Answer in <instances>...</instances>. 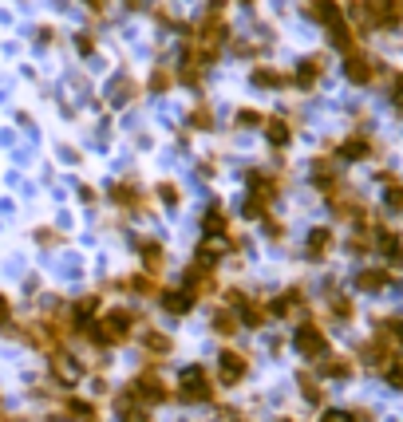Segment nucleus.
Wrapping results in <instances>:
<instances>
[{"instance_id": "nucleus-17", "label": "nucleus", "mask_w": 403, "mask_h": 422, "mask_svg": "<svg viewBox=\"0 0 403 422\" xmlns=\"http://www.w3.org/2000/svg\"><path fill=\"white\" fill-rule=\"evenodd\" d=\"M328 249H332V229H312V233H309V257H312V261H320Z\"/></svg>"}, {"instance_id": "nucleus-28", "label": "nucleus", "mask_w": 403, "mask_h": 422, "mask_svg": "<svg viewBox=\"0 0 403 422\" xmlns=\"http://www.w3.org/2000/svg\"><path fill=\"white\" fill-rule=\"evenodd\" d=\"M115 202H119V205H135L138 202V194H135V186H115Z\"/></svg>"}, {"instance_id": "nucleus-20", "label": "nucleus", "mask_w": 403, "mask_h": 422, "mask_svg": "<svg viewBox=\"0 0 403 422\" xmlns=\"http://www.w3.org/2000/svg\"><path fill=\"white\" fill-rule=\"evenodd\" d=\"M387 280L392 277H387L384 269H364L360 277H356V284H360L364 292H379V288H387Z\"/></svg>"}, {"instance_id": "nucleus-6", "label": "nucleus", "mask_w": 403, "mask_h": 422, "mask_svg": "<svg viewBox=\"0 0 403 422\" xmlns=\"http://www.w3.org/2000/svg\"><path fill=\"white\" fill-rule=\"evenodd\" d=\"M230 304H233V316H238V324L241 328H265V320H269V308L261 304V300H249L245 292H238V288H233L230 292Z\"/></svg>"}, {"instance_id": "nucleus-36", "label": "nucleus", "mask_w": 403, "mask_h": 422, "mask_svg": "<svg viewBox=\"0 0 403 422\" xmlns=\"http://www.w3.org/2000/svg\"><path fill=\"white\" fill-rule=\"evenodd\" d=\"M395 99H399V103H403V76H399V79H395Z\"/></svg>"}, {"instance_id": "nucleus-2", "label": "nucleus", "mask_w": 403, "mask_h": 422, "mask_svg": "<svg viewBox=\"0 0 403 422\" xmlns=\"http://www.w3.org/2000/svg\"><path fill=\"white\" fill-rule=\"evenodd\" d=\"M127 395L135 398V403H143L146 411H151V406H163L166 398H170V387L158 379V371H138L135 379L127 383Z\"/></svg>"}, {"instance_id": "nucleus-1", "label": "nucleus", "mask_w": 403, "mask_h": 422, "mask_svg": "<svg viewBox=\"0 0 403 422\" xmlns=\"http://www.w3.org/2000/svg\"><path fill=\"white\" fill-rule=\"evenodd\" d=\"M135 324H138V316L131 312V308H107V312L83 331V339H91L95 347H119L131 339Z\"/></svg>"}, {"instance_id": "nucleus-33", "label": "nucleus", "mask_w": 403, "mask_h": 422, "mask_svg": "<svg viewBox=\"0 0 403 422\" xmlns=\"http://www.w3.org/2000/svg\"><path fill=\"white\" fill-rule=\"evenodd\" d=\"M238 123H241V127H249V123H261V115H257V110H241Z\"/></svg>"}, {"instance_id": "nucleus-19", "label": "nucleus", "mask_w": 403, "mask_h": 422, "mask_svg": "<svg viewBox=\"0 0 403 422\" xmlns=\"http://www.w3.org/2000/svg\"><path fill=\"white\" fill-rule=\"evenodd\" d=\"M119 288H127V292H135V296H158V280H151V272H143V277H131V280H123Z\"/></svg>"}, {"instance_id": "nucleus-37", "label": "nucleus", "mask_w": 403, "mask_h": 422, "mask_svg": "<svg viewBox=\"0 0 403 422\" xmlns=\"http://www.w3.org/2000/svg\"><path fill=\"white\" fill-rule=\"evenodd\" d=\"M87 4H91V9H103V0H87Z\"/></svg>"}, {"instance_id": "nucleus-23", "label": "nucleus", "mask_w": 403, "mask_h": 422, "mask_svg": "<svg viewBox=\"0 0 403 422\" xmlns=\"http://www.w3.org/2000/svg\"><path fill=\"white\" fill-rule=\"evenodd\" d=\"M328 308H332V316L340 324L352 320V300H348V296H328Z\"/></svg>"}, {"instance_id": "nucleus-18", "label": "nucleus", "mask_w": 403, "mask_h": 422, "mask_svg": "<svg viewBox=\"0 0 403 422\" xmlns=\"http://www.w3.org/2000/svg\"><path fill=\"white\" fill-rule=\"evenodd\" d=\"M320 375H325V379H348V375H352V364H348V359H340V355H325Z\"/></svg>"}, {"instance_id": "nucleus-24", "label": "nucleus", "mask_w": 403, "mask_h": 422, "mask_svg": "<svg viewBox=\"0 0 403 422\" xmlns=\"http://www.w3.org/2000/svg\"><path fill=\"white\" fill-rule=\"evenodd\" d=\"M317 76H320V63H317V59H305L300 71H297V83L300 87H312V83H317Z\"/></svg>"}, {"instance_id": "nucleus-14", "label": "nucleus", "mask_w": 403, "mask_h": 422, "mask_svg": "<svg viewBox=\"0 0 403 422\" xmlns=\"http://www.w3.org/2000/svg\"><path fill=\"white\" fill-rule=\"evenodd\" d=\"M344 71H348V79H352V83H368V79H372V71H376V68H372V59H368V56H348Z\"/></svg>"}, {"instance_id": "nucleus-5", "label": "nucleus", "mask_w": 403, "mask_h": 422, "mask_svg": "<svg viewBox=\"0 0 403 422\" xmlns=\"http://www.w3.org/2000/svg\"><path fill=\"white\" fill-rule=\"evenodd\" d=\"M292 347H297L305 359H325V355H328V336L312 320H305L297 331H292Z\"/></svg>"}, {"instance_id": "nucleus-21", "label": "nucleus", "mask_w": 403, "mask_h": 422, "mask_svg": "<svg viewBox=\"0 0 403 422\" xmlns=\"http://www.w3.org/2000/svg\"><path fill=\"white\" fill-rule=\"evenodd\" d=\"M297 383H300V395H305V403H320V398H325V391L317 387V379H312L309 371H300Z\"/></svg>"}, {"instance_id": "nucleus-31", "label": "nucleus", "mask_w": 403, "mask_h": 422, "mask_svg": "<svg viewBox=\"0 0 403 422\" xmlns=\"http://www.w3.org/2000/svg\"><path fill=\"white\" fill-rule=\"evenodd\" d=\"M320 422H356V414H352V411H325V414H320Z\"/></svg>"}, {"instance_id": "nucleus-27", "label": "nucleus", "mask_w": 403, "mask_h": 422, "mask_svg": "<svg viewBox=\"0 0 403 422\" xmlns=\"http://www.w3.org/2000/svg\"><path fill=\"white\" fill-rule=\"evenodd\" d=\"M269 143L285 146V143H289V127H285V123H269Z\"/></svg>"}, {"instance_id": "nucleus-4", "label": "nucleus", "mask_w": 403, "mask_h": 422, "mask_svg": "<svg viewBox=\"0 0 403 422\" xmlns=\"http://www.w3.org/2000/svg\"><path fill=\"white\" fill-rule=\"evenodd\" d=\"M249 375V355L238 351V347H222L218 351V383L222 387H238Z\"/></svg>"}, {"instance_id": "nucleus-15", "label": "nucleus", "mask_w": 403, "mask_h": 422, "mask_svg": "<svg viewBox=\"0 0 403 422\" xmlns=\"http://www.w3.org/2000/svg\"><path fill=\"white\" fill-rule=\"evenodd\" d=\"M170 336H166V331H155V328H151V331H143V351L146 355H170Z\"/></svg>"}, {"instance_id": "nucleus-26", "label": "nucleus", "mask_w": 403, "mask_h": 422, "mask_svg": "<svg viewBox=\"0 0 403 422\" xmlns=\"http://www.w3.org/2000/svg\"><path fill=\"white\" fill-rule=\"evenodd\" d=\"M253 83H257V87H281L285 79L277 76V71H269V68H257V71H253Z\"/></svg>"}, {"instance_id": "nucleus-7", "label": "nucleus", "mask_w": 403, "mask_h": 422, "mask_svg": "<svg viewBox=\"0 0 403 422\" xmlns=\"http://www.w3.org/2000/svg\"><path fill=\"white\" fill-rule=\"evenodd\" d=\"M48 359H52V375H56V383H63V387H76V383L83 379V364H79L76 355H68V347L52 351Z\"/></svg>"}, {"instance_id": "nucleus-32", "label": "nucleus", "mask_w": 403, "mask_h": 422, "mask_svg": "<svg viewBox=\"0 0 403 422\" xmlns=\"http://www.w3.org/2000/svg\"><path fill=\"white\" fill-rule=\"evenodd\" d=\"M158 197H163V202L170 205V210H174V205H178V190H174L170 182H163V186H158Z\"/></svg>"}, {"instance_id": "nucleus-22", "label": "nucleus", "mask_w": 403, "mask_h": 422, "mask_svg": "<svg viewBox=\"0 0 403 422\" xmlns=\"http://www.w3.org/2000/svg\"><path fill=\"white\" fill-rule=\"evenodd\" d=\"M202 229H206V237H214V233L222 237L225 229H230V221H225V213H222V210H210V213H206V221H202Z\"/></svg>"}, {"instance_id": "nucleus-9", "label": "nucleus", "mask_w": 403, "mask_h": 422, "mask_svg": "<svg viewBox=\"0 0 403 422\" xmlns=\"http://www.w3.org/2000/svg\"><path fill=\"white\" fill-rule=\"evenodd\" d=\"M63 418H71V422H99V411H95V403H87V398L68 395V398H63Z\"/></svg>"}, {"instance_id": "nucleus-16", "label": "nucleus", "mask_w": 403, "mask_h": 422, "mask_svg": "<svg viewBox=\"0 0 403 422\" xmlns=\"http://www.w3.org/2000/svg\"><path fill=\"white\" fill-rule=\"evenodd\" d=\"M214 331L218 336H225V339H233L241 331V324H238V316H233V308H218L214 312Z\"/></svg>"}, {"instance_id": "nucleus-11", "label": "nucleus", "mask_w": 403, "mask_h": 422, "mask_svg": "<svg viewBox=\"0 0 403 422\" xmlns=\"http://www.w3.org/2000/svg\"><path fill=\"white\" fill-rule=\"evenodd\" d=\"M376 241H379V253H384V261L399 269V264H403V241H399V233H392V229H379Z\"/></svg>"}, {"instance_id": "nucleus-34", "label": "nucleus", "mask_w": 403, "mask_h": 422, "mask_svg": "<svg viewBox=\"0 0 403 422\" xmlns=\"http://www.w3.org/2000/svg\"><path fill=\"white\" fill-rule=\"evenodd\" d=\"M115 99H131V83L123 79V83H115Z\"/></svg>"}, {"instance_id": "nucleus-35", "label": "nucleus", "mask_w": 403, "mask_h": 422, "mask_svg": "<svg viewBox=\"0 0 403 422\" xmlns=\"http://www.w3.org/2000/svg\"><path fill=\"white\" fill-rule=\"evenodd\" d=\"M166 83H170L166 76H155V79H151V87H155V91H166Z\"/></svg>"}, {"instance_id": "nucleus-13", "label": "nucleus", "mask_w": 403, "mask_h": 422, "mask_svg": "<svg viewBox=\"0 0 403 422\" xmlns=\"http://www.w3.org/2000/svg\"><path fill=\"white\" fill-rule=\"evenodd\" d=\"M138 253H143L146 272H151V277H158V269H163V261H166L163 245H158V241H138Z\"/></svg>"}, {"instance_id": "nucleus-8", "label": "nucleus", "mask_w": 403, "mask_h": 422, "mask_svg": "<svg viewBox=\"0 0 403 422\" xmlns=\"http://www.w3.org/2000/svg\"><path fill=\"white\" fill-rule=\"evenodd\" d=\"M198 296L190 292V288H158V304H163L166 316H190V308H194Z\"/></svg>"}, {"instance_id": "nucleus-10", "label": "nucleus", "mask_w": 403, "mask_h": 422, "mask_svg": "<svg viewBox=\"0 0 403 422\" xmlns=\"http://www.w3.org/2000/svg\"><path fill=\"white\" fill-rule=\"evenodd\" d=\"M300 304H305V292H300V288H289V292H281V296L273 300V304H265V308H269V316L285 320V316H292Z\"/></svg>"}, {"instance_id": "nucleus-30", "label": "nucleus", "mask_w": 403, "mask_h": 422, "mask_svg": "<svg viewBox=\"0 0 403 422\" xmlns=\"http://www.w3.org/2000/svg\"><path fill=\"white\" fill-rule=\"evenodd\" d=\"M384 375H387V383H392L395 391H403V364H392V367H384Z\"/></svg>"}, {"instance_id": "nucleus-3", "label": "nucleus", "mask_w": 403, "mask_h": 422, "mask_svg": "<svg viewBox=\"0 0 403 422\" xmlns=\"http://www.w3.org/2000/svg\"><path fill=\"white\" fill-rule=\"evenodd\" d=\"M178 398H182V403H210V398H214V379H210V371L202 364H194V367L182 371Z\"/></svg>"}, {"instance_id": "nucleus-12", "label": "nucleus", "mask_w": 403, "mask_h": 422, "mask_svg": "<svg viewBox=\"0 0 403 422\" xmlns=\"http://www.w3.org/2000/svg\"><path fill=\"white\" fill-rule=\"evenodd\" d=\"M273 194H277V182L269 174H249V197H253V202H261V205H269L273 202Z\"/></svg>"}, {"instance_id": "nucleus-25", "label": "nucleus", "mask_w": 403, "mask_h": 422, "mask_svg": "<svg viewBox=\"0 0 403 422\" xmlns=\"http://www.w3.org/2000/svg\"><path fill=\"white\" fill-rule=\"evenodd\" d=\"M368 154V143L364 138H348V143L340 146V158H364Z\"/></svg>"}, {"instance_id": "nucleus-29", "label": "nucleus", "mask_w": 403, "mask_h": 422, "mask_svg": "<svg viewBox=\"0 0 403 422\" xmlns=\"http://www.w3.org/2000/svg\"><path fill=\"white\" fill-rule=\"evenodd\" d=\"M0 328L12 331V304H9V296L0 292Z\"/></svg>"}]
</instances>
